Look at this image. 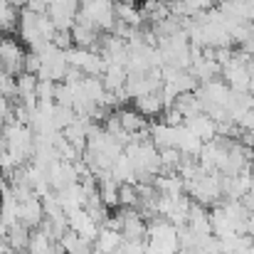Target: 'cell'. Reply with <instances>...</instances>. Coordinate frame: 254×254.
<instances>
[{
    "instance_id": "cell-4",
    "label": "cell",
    "mask_w": 254,
    "mask_h": 254,
    "mask_svg": "<svg viewBox=\"0 0 254 254\" xmlns=\"http://www.w3.org/2000/svg\"><path fill=\"white\" fill-rule=\"evenodd\" d=\"M57 242L52 237H47L40 227L32 230V237H30V245H27V254H55L57 252Z\"/></svg>"
},
{
    "instance_id": "cell-3",
    "label": "cell",
    "mask_w": 254,
    "mask_h": 254,
    "mask_svg": "<svg viewBox=\"0 0 254 254\" xmlns=\"http://www.w3.org/2000/svg\"><path fill=\"white\" fill-rule=\"evenodd\" d=\"M121 245H124V235H121L119 230H111V227H104V225H101L94 247L101 250V252H106V254H116L121 250Z\"/></svg>"
},
{
    "instance_id": "cell-2",
    "label": "cell",
    "mask_w": 254,
    "mask_h": 254,
    "mask_svg": "<svg viewBox=\"0 0 254 254\" xmlns=\"http://www.w3.org/2000/svg\"><path fill=\"white\" fill-rule=\"evenodd\" d=\"M17 215H20V222H25L27 227H32V230L40 227V225L45 222V205H42V197H40L37 192H32L30 197L20 200Z\"/></svg>"
},
{
    "instance_id": "cell-1",
    "label": "cell",
    "mask_w": 254,
    "mask_h": 254,
    "mask_svg": "<svg viewBox=\"0 0 254 254\" xmlns=\"http://www.w3.org/2000/svg\"><path fill=\"white\" fill-rule=\"evenodd\" d=\"M67 222H69V230H72V232H77L79 237H84L89 242H96L101 225L86 212V207H79V210L69 212V215H67Z\"/></svg>"
},
{
    "instance_id": "cell-5",
    "label": "cell",
    "mask_w": 254,
    "mask_h": 254,
    "mask_svg": "<svg viewBox=\"0 0 254 254\" xmlns=\"http://www.w3.org/2000/svg\"><path fill=\"white\" fill-rule=\"evenodd\" d=\"M136 106L141 109V114H158L161 106H163V101L158 96H153V94H141L136 99Z\"/></svg>"
}]
</instances>
